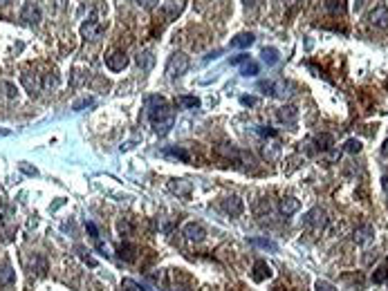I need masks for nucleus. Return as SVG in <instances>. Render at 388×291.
<instances>
[{
  "label": "nucleus",
  "mask_w": 388,
  "mask_h": 291,
  "mask_svg": "<svg viewBox=\"0 0 388 291\" xmlns=\"http://www.w3.org/2000/svg\"><path fill=\"white\" fill-rule=\"evenodd\" d=\"M368 21H371L373 27L377 29H386L388 27V9L384 5H379V7H375L371 14H368Z\"/></svg>",
  "instance_id": "6"
},
{
  "label": "nucleus",
  "mask_w": 388,
  "mask_h": 291,
  "mask_svg": "<svg viewBox=\"0 0 388 291\" xmlns=\"http://www.w3.org/2000/svg\"><path fill=\"white\" fill-rule=\"evenodd\" d=\"M3 85H5V90H7V96H9V99H14V96H16V88H14V85H11L9 81H5Z\"/></svg>",
  "instance_id": "38"
},
{
  "label": "nucleus",
  "mask_w": 388,
  "mask_h": 291,
  "mask_svg": "<svg viewBox=\"0 0 388 291\" xmlns=\"http://www.w3.org/2000/svg\"><path fill=\"white\" fill-rule=\"evenodd\" d=\"M325 7H328L330 14H343V11H346L343 0H328V3H325Z\"/></svg>",
  "instance_id": "24"
},
{
  "label": "nucleus",
  "mask_w": 388,
  "mask_h": 291,
  "mask_svg": "<svg viewBox=\"0 0 388 291\" xmlns=\"http://www.w3.org/2000/svg\"><path fill=\"white\" fill-rule=\"evenodd\" d=\"M261 56H263V61L267 65H276L281 61V54H279V49H276V47H263Z\"/></svg>",
  "instance_id": "19"
},
{
  "label": "nucleus",
  "mask_w": 388,
  "mask_h": 291,
  "mask_svg": "<svg viewBox=\"0 0 388 291\" xmlns=\"http://www.w3.org/2000/svg\"><path fill=\"white\" fill-rule=\"evenodd\" d=\"M240 103H243V105H254L256 99L254 96H240Z\"/></svg>",
  "instance_id": "39"
},
{
  "label": "nucleus",
  "mask_w": 388,
  "mask_h": 291,
  "mask_svg": "<svg viewBox=\"0 0 388 291\" xmlns=\"http://www.w3.org/2000/svg\"><path fill=\"white\" fill-rule=\"evenodd\" d=\"M121 289H124V291H146L144 287H141V284H137L135 280H131V278H126V280L121 282Z\"/></svg>",
  "instance_id": "30"
},
{
  "label": "nucleus",
  "mask_w": 388,
  "mask_h": 291,
  "mask_svg": "<svg viewBox=\"0 0 388 291\" xmlns=\"http://www.w3.org/2000/svg\"><path fill=\"white\" fill-rule=\"evenodd\" d=\"M353 238H355L357 244H368V242H373V238H375V228L371 224H363V226L357 228Z\"/></svg>",
  "instance_id": "9"
},
{
  "label": "nucleus",
  "mask_w": 388,
  "mask_h": 291,
  "mask_svg": "<svg viewBox=\"0 0 388 291\" xmlns=\"http://www.w3.org/2000/svg\"><path fill=\"white\" fill-rule=\"evenodd\" d=\"M79 253H81V258H83V260H85V262H88V264H90V267H95V264H97V262H95V260H92L90 256H85V251H79Z\"/></svg>",
  "instance_id": "41"
},
{
  "label": "nucleus",
  "mask_w": 388,
  "mask_h": 291,
  "mask_svg": "<svg viewBox=\"0 0 388 291\" xmlns=\"http://www.w3.org/2000/svg\"><path fill=\"white\" fill-rule=\"evenodd\" d=\"M117 253H119V260H124V262H135V260H137V246L135 244L124 242Z\"/></svg>",
  "instance_id": "14"
},
{
  "label": "nucleus",
  "mask_w": 388,
  "mask_h": 291,
  "mask_svg": "<svg viewBox=\"0 0 388 291\" xmlns=\"http://www.w3.org/2000/svg\"><path fill=\"white\" fill-rule=\"evenodd\" d=\"M249 244L258 246V249H265V251H279V244L272 242V240H267V238H251Z\"/></svg>",
  "instance_id": "20"
},
{
  "label": "nucleus",
  "mask_w": 388,
  "mask_h": 291,
  "mask_svg": "<svg viewBox=\"0 0 388 291\" xmlns=\"http://www.w3.org/2000/svg\"><path fill=\"white\" fill-rule=\"evenodd\" d=\"M223 208H225V213H229V215H240L243 213V200L236 195H231V197H225V202H223Z\"/></svg>",
  "instance_id": "10"
},
{
  "label": "nucleus",
  "mask_w": 388,
  "mask_h": 291,
  "mask_svg": "<svg viewBox=\"0 0 388 291\" xmlns=\"http://www.w3.org/2000/svg\"><path fill=\"white\" fill-rule=\"evenodd\" d=\"M314 141H317V148H319V150H330L332 144H335V139H332V134H328V132L319 134V137L314 139Z\"/></svg>",
  "instance_id": "22"
},
{
  "label": "nucleus",
  "mask_w": 388,
  "mask_h": 291,
  "mask_svg": "<svg viewBox=\"0 0 388 291\" xmlns=\"http://www.w3.org/2000/svg\"><path fill=\"white\" fill-rule=\"evenodd\" d=\"M117 231H119L121 235H131L133 233V224L126 218H121L119 222H117Z\"/></svg>",
  "instance_id": "28"
},
{
  "label": "nucleus",
  "mask_w": 388,
  "mask_h": 291,
  "mask_svg": "<svg viewBox=\"0 0 388 291\" xmlns=\"http://www.w3.org/2000/svg\"><path fill=\"white\" fill-rule=\"evenodd\" d=\"M85 228H88V233H90V238L95 240V244L97 242H101V235H99V228H97L95 222H85Z\"/></svg>",
  "instance_id": "29"
},
{
  "label": "nucleus",
  "mask_w": 388,
  "mask_h": 291,
  "mask_svg": "<svg viewBox=\"0 0 388 291\" xmlns=\"http://www.w3.org/2000/svg\"><path fill=\"white\" fill-rule=\"evenodd\" d=\"M258 72H261V65H258L256 61H247V63L243 65V70H240L243 76H256Z\"/></svg>",
  "instance_id": "23"
},
{
  "label": "nucleus",
  "mask_w": 388,
  "mask_h": 291,
  "mask_svg": "<svg viewBox=\"0 0 388 291\" xmlns=\"http://www.w3.org/2000/svg\"><path fill=\"white\" fill-rule=\"evenodd\" d=\"M254 41H256V36L251 34V32H243V34H238V36H233V38H231V47L245 49V47L254 45Z\"/></svg>",
  "instance_id": "12"
},
{
  "label": "nucleus",
  "mask_w": 388,
  "mask_h": 291,
  "mask_svg": "<svg viewBox=\"0 0 388 291\" xmlns=\"http://www.w3.org/2000/svg\"><path fill=\"white\" fill-rule=\"evenodd\" d=\"M314 289H317V291H337L335 284L328 282V280H317V284H314Z\"/></svg>",
  "instance_id": "32"
},
{
  "label": "nucleus",
  "mask_w": 388,
  "mask_h": 291,
  "mask_svg": "<svg viewBox=\"0 0 388 291\" xmlns=\"http://www.w3.org/2000/svg\"><path fill=\"white\" fill-rule=\"evenodd\" d=\"M299 208H301V202L297 200V197H285V200H281V213L283 215H294Z\"/></svg>",
  "instance_id": "16"
},
{
  "label": "nucleus",
  "mask_w": 388,
  "mask_h": 291,
  "mask_svg": "<svg viewBox=\"0 0 388 291\" xmlns=\"http://www.w3.org/2000/svg\"><path fill=\"white\" fill-rule=\"evenodd\" d=\"M164 152H166V154H171V157L182 159V162H189V152H187V150H182V148H166Z\"/></svg>",
  "instance_id": "26"
},
{
  "label": "nucleus",
  "mask_w": 388,
  "mask_h": 291,
  "mask_svg": "<svg viewBox=\"0 0 388 291\" xmlns=\"http://www.w3.org/2000/svg\"><path fill=\"white\" fill-rule=\"evenodd\" d=\"M137 5L141 9H155L159 5V0H137Z\"/></svg>",
  "instance_id": "35"
},
{
  "label": "nucleus",
  "mask_w": 388,
  "mask_h": 291,
  "mask_svg": "<svg viewBox=\"0 0 388 291\" xmlns=\"http://www.w3.org/2000/svg\"><path fill=\"white\" fill-rule=\"evenodd\" d=\"M301 3H303V0H285L287 7H297V5H301Z\"/></svg>",
  "instance_id": "42"
},
{
  "label": "nucleus",
  "mask_w": 388,
  "mask_h": 291,
  "mask_svg": "<svg viewBox=\"0 0 388 291\" xmlns=\"http://www.w3.org/2000/svg\"><path fill=\"white\" fill-rule=\"evenodd\" d=\"M169 188L173 190L175 195H182V197H189L191 195V182H187V179H171Z\"/></svg>",
  "instance_id": "11"
},
{
  "label": "nucleus",
  "mask_w": 388,
  "mask_h": 291,
  "mask_svg": "<svg viewBox=\"0 0 388 291\" xmlns=\"http://www.w3.org/2000/svg\"><path fill=\"white\" fill-rule=\"evenodd\" d=\"M189 70V56L184 52H173L166 61V74L169 79H180Z\"/></svg>",
  "instance_id": "2"
},
{
  "label": "nucleus",
  "mask_w": 388,
  "mask_h": 291,
  "mask_svg": "<svg viewBox=\"0 0 388 291\" xmlns=\"http://www.w3.org/2000/svg\"><path fill=\"white\" fill-rule=\"evenodd\" d=\"M146 114L153 123V130L157 134H166L171 128H173V121H175V114H173V108L169 105L164 96L159 94H153L146 99Z\"/></svg>",
  "instance_id": "1"
},
{
  "label": "nucleus",
  "mask_w": 388,
  "mask_h": 291,
  "mask_svg": "<svg viewBox=\"0 0 388 291\" xmlns=\"http://www.w3.org/2000/svg\"><path fill=\"white\" fill-rule=\"evenodd\" d=\"M297 117H299V110L294 108V105H285V108L279 110V119L285 121V123H294L297 121Z\"/></svg>",
  "instance_id": "18"
},
{
  "label": "nucleus",
  "mask_w": 388,
  "mask_h": 291,
  "mask_svg": "<svg viewBox=\"0 0 388 291\" xmlns=\"http://www.w3.org/2000/svg\"><path fill=\"white\" fill-rule=\"evenodd\" d=\"M9 3V0H0V7H5V5H7Z\"/></svg>",
  "instance_id": "44"
},
{
  "label": "nucleus",
  "mask_w": 388,
  "mask_h": 291,
  "mask_svg": "<svg viewBox=\"0 0 388 291\" xmlns=\"http://www.w3.org/2000/svg\"><path fill=\"white\" fill-rule=\"evenodd\" d=\"M258 90H263L265 92V94H279V92H276V90H279V85H276V83H272V81H261V83H258Z\"/></svg>",
  "instance_id": "25"
},
{
  "label": "nucleus",
  "mask_w": 388,
  "mask_h": 291,
  "mask_svg": "<svg viewBox=\"0 0 388 291\" xmlns=\"http://www.w3.org/2000/svg\"><path fill=\"white\" fill-rule=\"evenodd\" d=\"M126 65H128V56L121 49H115V52H110L106 56V67L110 72H121Z\"/></svg>",
  "instance_id": "5"
},
{
  "label": "nucleus",
  "mask_w": 388,
  "mask_h": 291,
  "mask_svg": "<svg viewBox=\"0 0 388 291\" xmlns=\"http://www.w3.org/2000/svg\"><path fill=\"white\" fill-rule=\"evenodd\" d=\"M92 103H95V101H92V99H81V101H77L75 105H72V110H77V112H81L83 108H90Z\"/></svg>",
  "instance_id": "34"
},
{
  "label": "nucleus",
  "mask_w": 388,
  "mask_h": 291,
  "mask_svg": "<svg viewBox=\"0 0 388 291\" xmlns=\"http://www.w3.org/2000/svg\"><path fill=\"white\" fill-rule=\"evenodd\" d=\"M184 235H187V240H191V242H202V240L207 238L205 228L200 224H195V222H189V224L184 226Z\"/></svg>",
  "instance_id": "8"
},
{
  "label": "nucleus",
  "mask_w": 388,
  "mask_h": 291,
  "mask_svg": "<svg viewBox=\"0 0 388 291\" xmlns=\"http://www.w3.org/2000/svg\"><path fill=\"white\" fill-rule=\"evenodd\" d=\"M247 61H249V54H238V56H233L231 61H229V63L231 65H245V63H247Z\"/></svg>",
  "instance_id": "36"
},
{
  "label": "nucleus",
  "mask_w": 388,
  "mask_h": 291,
  "mask_svg": "<svg viewBox=\"0 0 388 291\" xmlns=\"http://www.w3.org/2000/svg\"><path fill=\"white\" fill-rule=\"evenodd\" d=\"M180 105H184V108H198L200 99L198 96H182L180 99Z\"/></svg>",
  "instance_id": "31"
},
{
  "label": "nucleus",
  "mask_w": 388,
  "mask_h": 291,
  "mask_svg": "<svg viewBox=\"0 0 388 291\" xmlns=\"http://www.w3.org/2000/svg\"><path fill=\"white\" fill-rule=\"evenodd\" d=\"M243 3H245V5H247V7H254V5L258 3V0H243Z\"/></svg>",
  "instance_id": "43"
},
{
  "label": "nucleus",
  "mask_w": 388,
  "mask_h": 291,
  "mask_svg": "<svg viewBox=\"0 0 388 291\" xmlns=\"http://www.w3.org/2000/svg\"><path fill=\"white\" fill-rule=\"evenodd\" d=\"M16 282V271L9 267V264H3L0 267V287H9V284Z\"/></svg>",
  "instance_id": "15"
},
{
  "label": "nucleus",
  "mask_w": 388,
  "mask_h": 291,
  "mask_svg": "<svg viewBox=\"0 0 388 291\" xmlns=\"http://www.w3.org/2000/svg\"><path fill=\"white\" fill-rule=\"evenodd\" d=\"M23 83H25V88H27L29 94H36V92L43 88V83L39 81V79H34V81H32V74H29V72L23 74Z\"/></svg>",
  "instance_id": "21"
},
{
  "label": "nucleus",
  "mask_w": 388,
  "mask_h": 291,
  "mask_svg": "<svg viewBox=\"0 0 388 291\" xmlns=\"http://www.w3.org/2000/svg\"><path fill=\"white\" fill-rule=\"evenodd\" d=\"M303 224H305L307 231L321 233V231H325V226H328V213H325L323 208H319V206L307 210L305 218H303Z\"/></svg>",
  "instance_id": "3"
},
{
  "label": "nucleus",
  "mask_w": 388,
  "mask_h": 291,
  "mask_svg": "<svg viewBox=\"0 0 388 291\" xmlns=\"http://www.w3.org/2000/svg\"><path fill=\"white\" fill-rule=\"evenodd\" d=\"M272 278V267H269L265 260H256L254 269H251V280L254 282H265Z\"/></svg>",
  "instance_id": "7"
},
{
  "label": "nucleus",
  "mask_w": 388,
  "mask_h": 291,
  "mask_svg": "<svg viewBox=\"0 0 388 291\" xmlns=\"http://www.w3.org/2000/svg\"><path fill=\"white\" fill-rule=\"evenodd\" d=\"M373 280H375V282H386V280H388V271H386L384 267L377 269V271L373 274Z\"/></svg>",
  "instance_id": "33"
},
{
  "label": "nucleus",
  "mask_w": 388,
  "mask_h": 291,
  "mask_svg": "<svg viewBox=\"0 0 388 291\" xmlns=\"http://www.w3.org/2000/svg\"><path fill=\"white\" fill-rule=\"evenodd\" d=\"M258 134H263V137H276V130L261 126V128H258Z\"/></svg>",
  "instance_id": "37"
},
{
  "label": "nucleus",
  "mask_w": 388,
  "mask_h": 291,
  "mask_svg": "<svg viewBox=\"0 0 388 291\" xmlns=\"http://www.w3.org/2000/svg\"><path fill=\"white\" fill-rule=\"evenodd\" d=\"M41 18L43 16H41L39 3H36V0H27L25 7H23V11H21V21H25L27 25H39Z\"/></svg>",
  "instance_id": "4"
},
{
  "label": "nucleus",
  "mask_w": 388,
  "mask_h": 291,
  "mask_svg": "<svg viewBox=\"0 0 388 291\" xmlns=\"http://www.w3.org/2000/svg\"><path fill=\"white\" fill-rule=\"evenodd\" d=\"M21 170H25L27 175H39V172H36V168H29V166H25V164H21Z\"/></svg>",
  "instance_id": "40"
},
{
  "label": "nucleus",
  "mask_w": 388,
  "mask_h": 291,
  "mask_svg": "<svg viewBox=\"0 0 388 291\" xmlns=\"http://www.w3.org/2000/svg\"><path fill=\"white\" fill-rule=\"evenodd\" d=\"M135 61H137V65H139L144 72H151L153 65H155V56H153V52H139Z\"/></svg>",
  "instance_id": "17"
},
{
  "label": "nucleus",
  "mask_w": 388,
  "mask_h": 291,
  "mask_svg": "<svg viewBox=\"0 0 388 291\" xmlns=\"http://www.w3.org/2000/svg\"><path fill=\"white\" fill-rule=\"evenodd\" d=\"M343 148H346V152L357 154V152L361 150V141H359V139H348L346 144H343Z\"/></svg>",
  "instance_id": "27"
},
{
  "label": "nucleus",
  "mask_w": 388,
  "mask_h": 291,
  "mask_svg": "<svg viewBox=\"0 0 388 291\" xmlns=\"http://www.w3.org/2000/svg\"><path fill=\"white\" fill-rule=\"evenodd\" d=\"M101 29L103 27L97 21H88V23L81 25V36H83V38H97V36L101 34Z\"/></svg>",
  "instance_id": "13"
}]
</instances>
